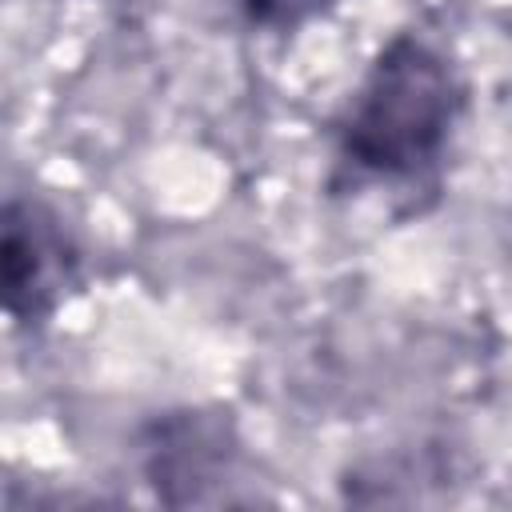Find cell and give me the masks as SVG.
<instances>
[{"label": "cell", "mask_w": 512, "mask_h": 512, "mask_svg": "<svg viewBox=\"0 0 512 512\" xmlns=\"http://www.w3.org/2000/svg\"><path fill=\"white\" fill-rule=\"evenodd\" d=\"M460 80L416 32L392 36L332 124L336 176L356 184H416L448 152L460 120Z\"/></svg>", "instance_id": "6da1fadb"}, {"label": "cell", "mask_w": 512, "mask_h": 512, "mask_svg": "<svg viewBox=\"0 0 512 512\" xmlns=\"http://www.w3.org/2000/svg\"><path fill=\"white\" fill-rule=\"evenodd\" d=\"M240 444L220 412L176 408L152 416L140 432V468L164 504H216L232 500Z\"/></svg>", "instance_id": "7a4b0ae2"}, {"label": "cell", "mask_w": 512, "mask_h": 512, "mask_svg": "<svg viewBox=\"0 0 512 512\" xmlns=\"http://www.w3.org/2000/svg\"><path fill=\"white\" fill-rule=\"evenodd\" d=\"M4 312L20 328H40L80 280V248L64 220L40 204L12 196L4 204Z\"/></svg>", "instance_id": "3957f363"}, {"label": "cell", "mask_w": 512, "mask_h": 512, "mask_svg": "<svg viewBox=\"0 0 512 512\" xmlns=\"http://www.w3.org/2000/svg\"><path fill=\"white\" fill-rule=\"evenodd\" d=\"M244 8V16L252 24H268V28H284V24H296L312 0H236Z\"/></svg>", "instance_id": "277c9868"}]
</instances>
